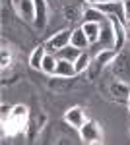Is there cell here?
<instances>
[{
    "mask_svg": "<svg viewBox=\"0 0 130 145\" xmlns=\"http://www.w3.org/2000/svg\"><path fill=\"white\" fill-rule=\"evenodd\" d=\"M89 4H101V2H113V0H86Z\"/></svg>",
    "mask_w": 130,
    "mask_h": 145,
    "instance_id": "24",
    "label": "cell"
},
{
    "mask_svg": "<svg viewBox=\"0 0 130 145\" xmlns=\"http://www.w3.org/2000/svg\"><path fill=\"white\" fill-rule=\"evenodd\" d=\"M33 2H35V20H33V25H35V29H45L47 23H49L47 0H33Z\"/></svg>",
    "mask_w": 130,
    "mask_h": 145,
    "instance_id": "9",
    "label": "cell"
},
{
    "mask_svg": "<svg viewBox=\"0 0 130 145\" xmlns=\"http://www.w3.org/2000/svg\"><path fill=\"white\" fill-rule=\"evenodd\" d=\"M128 108H130V101H128Z\"/></svg>",
    "mask_w": 130,
    "mask_h": 145,
    "instance_id": "26",
    "label": "cell"
},
{
    "mask_svg": "<svg viewBox=\"0 0 130 145\" xmlns=\"http://www.w3.org/2000/svg\"><path fill=\"white\" fill-rule=\"evenodd\" d=\"M12 108H14V106H10V105H2V106H0V120H2V122L12 114Z\"/></svg>",
    "mask_w": 130,
    "mask_h": 145,
    "instance_id": "22",
    "label": "cell"
},
{
    "mask_svg": "<svg viewBox=\"0 0 130 145\" xmlns=\"http://www.w3.org/2000/svg\"><path fill=\"white\" fill-rule=\"evenodd\" d=\"M115 56H117L115 48H103V50H99L97 54H95L91 64L95 66V70H103V66H107V64H111L115 60Z\"/></svg>",
    "mask_w": 130,
    "mask_h": 145,
    "instance_id": "12",
    "label": "cell"
},
{
    "mask_svg": "<svg viewBox=\"0 0 130 145\" xmlns=\"http://www.w3.org/2000/svg\"><path fill=\"white\" fill-rule=\"evenodd\" d=\"M78 72H76V66L74 62L70 60H64V58H58L56 62V70H54V78H76Z\"/></svg>",
    "mask_w": 130,
    "mask_h": 145,
    "instance_id": "10",
    "label": "cell"
},
{
    "mask_svg": "<svg viewBox=\"0 0 130 145\" xmlns=\"http://www.w3.org/2000/svg\"><path fill=\"white\" fill-rule=\"evenodd\" d=\"M86 114H84V108L82 106H72V108H68L64 112V122L70 126V128H74V130H80L84 124H86Z\"/></svg>",
    "mask_w": 130,
    "mask_h": 145,
    "instance_id": "8",
    "label": "cell"
},
{
    "mask_svg": "<svg viewBox=\"0 0 130 145\" xmlns=\"http://www.w3.org/2000/svg\"><path fill=\"white\" fill-rule=\"evenodd\" d=\"M126 29H130V20H128V22H126Z\"/></svg>",
    "mask_w": 130,
    "mask_h": 145,
    "instance_id": "25",
    "label": "cell"
},
{
    "mask_svg": "<svg viewBox=\"0 0 130 145\" xmlns=\"http://www.w3.org/2000/svg\"><path fill=\"white\" fill-rule=\"evenodd\" d=\"M70 45L78 46L80 50H87L89 48V41H87L86 33H84V29H82V25L80 27H76V29H72V37H70Z\"/></svg>",
    "mask_w": 130,
    "mask_h": 145,
    "instance_id": "14",
    "label": "cell"
},
{
    "mask_svg": "<svg viewBox=\"0 0 130 145\" xmlns=\"http://www.w3.org/2000/svg\"><path fill=\"white\" fill-rule=\"evenodd\" d=\"M95 46H97V52L103 48H115V29L109 18L101 22V33H99V41L95 43Z\"/></svg>",
    "mask_w": 130,
    "mask_h": 145,
    "instance_id": "4",
    "label": "cell"
},
{
    "mask_svg": "<svg viewBox=\"0 0 130 145\" xmlns=\"http://www.w3.org/2000/svg\"><path fill=\"white\" fill-rule=\"evenodd\" d=\"M105 18H107V16H105L101 10H97L93 4L86 6V8H84V14H82V22H95V23H101Z\"/></svg>",
    "mask_w": 130,
    "mask_h": 145,
    "instance_id": "15",
    "label": "cell"
},
{
    "mask_svg": "<svg viewBox=\"0 0 130 145\" xmlns=\"http://www.w3.org/2000/svg\"><path fill=\"white\" fill-rule=\"evenodd\" d=\"M64 14H66V20H68V22H76L78 18L82 20L84 8L78 6V4H72V6H66V8H64Z\"/></svg>",
    "mask_w": 130,
    "mask_h": 145,
    "instance_id": "20",
    "label": "cell"
},
{
    "mask_svg": "<svg viewBox=\"0 0 130 145\" xmlns=\"http://www.w3.org/2000/svg\"><path fill=\"white\" fill-rule=\"evenodd\" d=\"M82 54V50L78 48V46H74V45H68V46H64V48H60L58 52H56V58H64V60H70V62H74L78 56Z\"/></svg>",
    "mask_w": 130,
    "mask_h": 145,
    "instance_id": "19",
    "label": "cell"
},
{
    "mask_svg": "<svg viewBox=\"0 0 130 145\" xmlns=\"http://www.w3.org/2000/svg\"><path fill=\"white\" fill-rule=\"evenodd\" d=\"M111 68H113V74L117 76L122 81H130V52L128 50H120L117 52L115 60L111 62Z\"/></svg>",
    "mask_w": 130,
    "mask_h": 145,
    "instance_id": "3",
    "label": "cell"
},
{
    "mask_svg": "<svg viewBox=\"0 0 130 145\" xmlns=\"http://www.w3.org/2000/svg\"><path fill=\"white\" fill-rule=\"evenodd\" d=\"M12 64V54H10V48L8 46H2V62H0V66L2 70H6V68Z\"/></svg>",
    "mask_w": 130,
    "mask_h": 145,
    "instance_id": "21",
    "label": "cell"
},
{
    "mask_svg": "<svg viewBox=\"0 0 130 145\" xmlns=\"http://www.w3.org/2000/svg\"><path fill=\"white\" fill-rule=\"evenodd\" d=\"M82 29L86 33L89 45H95L99 41V33H101V23H95V22H82Z\"/></svg>",
    "mask_w": 130,
    "mask_h": 145,
    "instance_id": "13",
    "label": "cell"
},
{
    "mask_svg": "<svg viewBox=\"0 0 130 145\" xmlns=\"http://www.w3.org/2000/svg\"><path fill=\"white\" fill-rule=\"evenodd\" d=\"M91 54L87 52V50H82V54L78 56L76 60H74V66H76V72L78 74H84V72H87L89 70V66H91Z\"/></svg>",
    "mask_w": 130,
    "mask_h": 145,
    "instance_id": "18",
    "label": "cell"
},
{
    "mask_svg": "<svg viewBox=\"0 0 130 145\" xmlns=\"http://www.w3.org/2000/svg\"><path fill=\"white\" fill-rule=\"evenodd\" d=\"M56 62H58L56 54L47 50V54H45V58H43V64H41V72H43V74H47V76H54V70H56Z\"/></svg>",
    "mask_w": 130,
    "mask_h": 145,
    "instance_id": "17",
    "label": "cell"
},
{
    "mask_svg": "<svg viewBox=\"0 0 130 145\" xmlns=\"http://www.w3.org/2000/svg\"><path fill=\"white\" fill-rule=\"evenodd\" d=\"M70 37H72V31L62 29V31L54 33L53 37H49V39H47V43H45V46H47V50H49V52H54V54H56L60 48H64V46L70 45Z\"/></svg>",
    "mask_w": 130,
    "mask_h": 145,
    "instance_id": "5",
    "label": "cell"
},
{
    "mask_svg": "<svg viewBox=\"0 0 130 145\" xmlns=\"http://www.w3.org/2000/svg\"><path fill=\"white\" fill-rule=\"evenodd\" d=\"M122 6H124V18L128 22L130 20V0H122Z\"/></svg>",
    "mask_w": 130,
    "mask_h": 145,
    "instance_id": "23",
    "label": "cell"
},
{
    "mask_svg": "<svg viewBox=\"0 0 130 145\" xmlns=\"http://www.w3.org/2000/svg\"><path fill=\"white\" fill-rule=\"evenodd\" d=\"M16 8L23 22L33 23V20H35V2L33 0H16Z\"/></svg>",
    "mask_w": 130,
    "mask_h": 145,
    "instance_id": "11",
    "label": "cell"
},
{
    "mask_svg": "<svg viewBox=\"0 0 130 145\" xmlns=\"http://www.w3.org/2000/svg\"><path fill=\"white\" fill-rule=\"evenodd\" d=\"M109 93L117 103H128L130 101V85L122 79H117L109 85Z\"/></svg>",
    "mask_w": 130,
    "mask_h": 145,
    "instance_id": "7",
    "label": "cell"
},
{
    "mask_svg": "<svg viewBox=\"0 0 130 145\" xmlns=\"http://www.w3.org/2000/svg\"><path fill=\"white\" fill-rule=\"evenodd\" d=\"M97 10H101L107 18H119L120 22L126 23L124 18V6H122V0H113V2H101V4H93Z\"/></svg>",
    "mask_w": 130,
    "mask_h": 145,
    "instance_id": "6",
    "label": "cell"
},
{
    "mask_svg": "<svg viewBox=\"0 0 130 145\" xmlns=\"http://www.w3.org/2000/svg\"><path fill=\"white\" fill-rule=\"evenodd\" d=\"M25 126H27V106L16 105L12 108V114L2 122V130L4 135H18L25 130Z\"/></svg>",
    "mask_w": 130,
    "mask_h": 145,
    "instance_id": "1",
    "label": "cell"
},
{
    "mask_svg": "<svg viewBox=\"0 0 130 145\" xmlns=\"http://www.w3.org/2000/svg\"><path fill=\"white\" fill-rule=\"evenodd\" d=\"M78 132H80L82 143H86V145L103 143V130H101L99 122H95V120H86V124H84Z\"/></svg>",
    "mask_w": 130,
    "mask_h": 145,
    "instance_id": "2",
    "label": "cell"
},
{
    "mask_svg": "<svg viewBox=\"0 0 130 145\" xmlns=\"http://www.w3.org/2000/svg\"><path fill=\"white\" fill-rule=\"evenodd\" d=\"M45 54H47V46L45 45L35 46L33 52H31V56H29V66H31L33 70H41V64H43Z\"/></svg>",
    "mask_w": 130,
    "mask_h": 145,
    "instance_id": "16",
    "label": "cell"
}]
</instances>
